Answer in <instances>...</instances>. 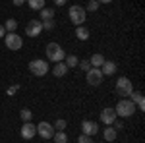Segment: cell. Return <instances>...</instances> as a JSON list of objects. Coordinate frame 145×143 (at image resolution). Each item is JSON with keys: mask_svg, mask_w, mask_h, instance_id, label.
<instances>
[{"mask_svg": "<svg viewBox=\"0 0 145 143\" xmlns=\"http://www.w3.org/2000/svg\"><path fill=\"white\" fill-rule=\"evenodd\" d=\"M130 97H132L130 101L134 103L137 108L145 110V99H143V93H141V91H132V95H130Z\"/></svg>", "mask_w": 145, "mask_h": 143, "instance_id": "obj_14", "label": "cell"}, {"mask_svg": "<svg viewBox=\"0 0 145 143\" xmlns=\"http://www.w3.org/2000/svg\"><path fill=\"white\" fill-rule=\"evenodd\" d=\"M16 91H18V85H14V87L8 89V95H16Z\"/></svg>", "mask_w": 145, "mask_h": 143, "instance_id": "obj_31", "label": "cell"}, {"mask_svg": "<svg viewBox=\"0 0 145 143\" xmlns=\"http://www.w3.org/2000/svg\"><path fill=\"white\" fill-rule=\"evenodd\" d=\"M43 23V29H46V31H52L54 29V22L52 20H46V22H41Z\"/></svg>", "mask_w": 145, "mask_h": 143, "instance_id": "obj_27", "label": "cell"}, {"mask_svg": "<svg viewBox=\"0 0 145 143\" xmlns=\"http://www.w3.org/2000/svg\"><path fill=\"white\" fill-rule=\"evenodd\" d=\"M46 56H48V60H50V62H64V58H66V52H64V48H62V46H60V44L58 43H54V41H52V43H48L46 44Z\"/></svg>", "mask_w": 145, "mask_h": 143, "instance_id": "obj_1", "label": "cell"}, {"mask_svg": "<svg viewBox=\"0 0 145 143\" xmlns=\"http://www.w3.org/2000/svg\"><path fill=\"white\" fill-rule=\"evenodd\" d=\"M20 135H22L23 139H33L35 135H37V126L31 124V122H23L22 130H20Z\"/></svg>", "mask_w": 145, "mask_h": 143, "instance_id": "obj_10", "label": "cell"}, {"mask_svg": "<svg viewBox=\"0 0 145 143\" xmlns=\"http://www.w3.org/2000/svg\"><path fill=\"white\" fill-rule=\"evenodd\" d=\"M97 2H99V4H110L112 0H97Z\"/></svg>", "mask_w": 145, "mask_h": 143, "instance_id": "obj_34", "label": "cell"}, {"mask_svg": "<svg viewBox=\"0 0 145 143\" xmlns=\"http://www.w3.org/2000/svg\"><path fill=\"white\" fill-rule=\"evenodd\" d=\"M66 2H68V0H54V4H56V6H64Z\"/></svg>", "mask_w": 145, "mask_h": 143, "instance_id": "obj_32", "label": "cell"}, {"mask_svg": "<svg viewBox=\"0 0 145 143\" xmlns=\"http://www.w3.org/2000/svg\"><path fill=\"white\" fill-rule=\"evenodd\" d=\"M114 110H116V116L130 118V116H134V112H135V104L130 99H122V101H118V104H116Z\"/></svg>", "mask_w": 145, "mask_h": 143, "instance_id": "obj_2", "label": "cell"}, {"mask_svg": "<svg viewBox=\"0 0 145 143\" xmlns=\"http://www.w3.org/2000/svg\"><path fill=\"white\" fill-rule=\"evenodd\" d=\"M29 72L37 77H43L46 76L50 70H48V62L46 60H41V58H37V60H31L29 62Z\"/></svg>", "mask_w": 145, "mask_h": 143, "instance_id": "obj_3", "label": "cell"}, {"mask_svg": "<svg viewBox=\"0 0 145 143\" xmlns=\"http://www.w3.org/2000/svg\"><path fill=\"white\" fill-rule=\"evenodd\" d=\"M116 118H118V116H116V110L114 108H108V106H106V108L101 110V120H103V124L112 126V124L116 122Z\"/></svg>", "mask_w": 145, "mask_h": 143, "instance_id": "obj_11", "label": "cell"}, {"mask_svg": "<svg viewBox=\"0 0 145 143\" xmlns=\"http://www.w3.org/2000/svg\"><path fill=\"white\" fill-rule=\"evenodd\" d=\"M91 143H93V141H91Z\"/></svg>", "mask_w": 145, "mask_h": 143, "instance_id": "obj_35", "label": "cell"}, {"mask_svg": "<svg viewBox=\"0 0 145 143\" xmlns=\"http://www.w3.org/2000/svg\"><path fill=\"white\" fill-rule=\"evenodd\" d=\"M4 29H6L8 33H16V29H18V22H16L14 18L6 20V23H4Z\"/></svg>", "mask_w": 145, "mask_h": 143, "instance_id": "obj_20", "label": "cell"}, {"mask_svg": "<svg viewBox=\"0 0 145 143\" xmlns=\"http://www.w3.org/2000/svg\"><path fill=\"white\" fill-rule=\"evenodd\" d=\"M99 6H101V4L97 2V0H91L89 4H87V12H97V10H99Z\"/></svg>", "mask_w": 145, "mask_h": 143, "instance_id": "obj_26", "label": "cell"}, {"mask_svg": "<svg viewBox=\"0 0 145 143\" xmlns=\"http://www.w3.org/2000/svg\"><path fill=\"white\" fill-rule=\"evenodd\" d=\"M39 12H41V22L52 20V18H54V14H56V10H52V8H43V10H39Z\"/></svg>", "mask_w": 145, "mask_h": 143, "instance_id": "obj_19", "label": "cell"}, {"mask_svg": "<svg viewBox=\"0 0 145 143\" xmlns=\"http://www.w3.org/2000/svg\"><path fill=\"white\" fill-rule=\"evenodd\" d=\"M132 91H134V83L130 81V77H118V81H116V93L126 99V97L132 95Z\"/></svg>", "mask_w": 145, "mask_h": 143, "instance_id": "obj_5", "label": "cell"}, {"mask_svg": "<svg viewBox=\"0 0 145 143\" xmlns=\"http://www.w3.org/2000/svg\"><path fill=\"white\" fill-rule=\"evenodd\" d=\"M81 133L93 137L95 133H99V124L97 122H91V120H83L81 122Z\"/></svg>", "mask_w": 145, "mask_h": 143, "instance_id": "obj_12", "label": "cell"}, {"mask_svg": "<svg viewBox=\"0 0 145 143\" xmlns=\"http://www.w3.org/2000/svg\"><path fill=\"white\" fill-rule=\"evenodd\" d=\"M103 137H105L106 141H114V139L118 137V130H114L112 126H106V128L103 130Z\"/></svg>", "mask_w": 145, "mask_h": 143, "instance_id": "obj_16", "label": "cell"}, {"mask_svg": "<svg viewBox=\"0 0 145 143\" xmlns=\"http://www.w3.org/2000/svg\"><path fill=\"white\" fill-rule=\"evenodd\" d=\"M78 143H91V135H85V133H81L78 137Z\"/></svg>", "mask_w": 145, "mask_h": 143, "instance_id": "obj_29", "label": "cell"}, {"mask_svg": "<svg viewBox=\"0 0 145 143\" xmlns=\"http://www.w3.org/2000/svg\"><path fill=\"white\" fill-rule=\"evenodd\" d=\"M103 62H105V56L99 54V52H97V54H93V56H91V60H89L91 68H101V66H103Z\"/></svg>", "mask_w": 145, "mask_h": 143, "instance_id": "obj_18", "label": "cell"}, {"mask_svg": "<svg viewBox=\"0 0 145 143\" xmlns=\"http://www.w3.org/2000/svg\"><path fill=\"white\" fill-rule=\"evenodd\" d=\"M52 139H54V143H68V135L64 132H54Z\"/></svg>", "mask_w": 145, "mask_h": 143, "instance_id": "obj_24", "label": "cell"}, {"mask_svg": "<svg viewBox=\"0 0 145 143\" xmlns=\"http://www.w3.org/2000/svg\"><path fill=\"white\" fill-rule=\"evenodd\" d=\"M52 74H54V77H64L68 74V66L64 62H56L54 68H52Z\"/></svg>", "mask_w": 145, "mask_h": 143, "instance_id": "obj_15", "label": "cell"}, {"mask_svg": "<svg viewBox=\"0 0 145 143\" xmlns=\"http://www.w3.org/2000/svg\"><path fill=\"white\" fill-rule=\"evenodd\" d=\"M89 29H87V27H85V25H78V27H76V37H78L79 41H87V39H89Z\"/></svg>", "mask_w": 145, "mask_h": 143, "instance_id": "obj_17", "label": "cell"}, {"mask_svg": "<svg viewBox=\"0 0 145 143\" xmlns=\"http://www.w3.org/2000/svg\"><path fill=\"white\" fill-rule=\"evenodd\" d=\"M20 116H22V120H23V122H31V118H33V112H31L29 108H22Z\"/></svg>", "mask_w": 145, "mask_h": 143, "instance_id": "obj_25", "label": "cell"}, {"mask_svg": "<svg viewBox=\"0 0 145 143\" xmlns=\"http://www.w3.org/2000/svg\"><path fill=\"white\" fill-rule=\"evenodd\" d=\"M37 133H39L43 139H52L54 128H52V124H48V122H41V124H37Z\"/></svg>", "mask_w": 145, "mask_h": 143, "instance_id": "obj_9", "label": "cell"}, {"mask_svg": "<svg viewBox=\"0 0 145 143\" xmlns=\"http://www.w3.org/2000/svg\"><path fill=\"white\" fill-rule=\"evenodd\" d=\"M68 16H70L72 23H76V25H83L85 20H87V12H85V8H81V6H78V4H74V6L70 8Z\"/></svg>", "mask_w": 145, "mask_h": 143, "instance_id": "obj_4", "label": "cell"}, {"mask_svg": "<svg viewBox=\"0 0 145 143\" xmlns=\"http://www.w3.org/2000/svg\"><path fill=\"white\" fill-rule=\"evenodd\" d=\"M27 4H29V8L35 10V12H39V10L45 8V0H27Z\"/></svg>", "mask_w": 145, "mask_h": 143, "instance_id": "obj_22", "label": "cell"}, {"mask_svg": "<svg viewBox=\"0 0 145 143\" xmlns=\"http://www.w3.org/2000/svg\"><path fill=\"white\" fill-rule=\"evenodd\" d=\"M66 126H68V122H66V120H62V118H58V120L52 124L54 132H64V130H66Z\"/></svg>", "mask_w": 145, "mask_h": 143, "instance_id": "obj_23", "label": "cell"}, {"mask_svg": "<svg viewBox=\"0 0 145 143\" xmlns=\"http://www.w3.org/2000/svg\"><path fill=\"white\" fill-rule=\"evenodd\" d=\"M4 44H6L10 50H20L23 46V39L18 33H6L4 35Z\"/></svg>", "mask_w": 145, "mask_h": 143, "instance_id": "obj_6", "label": "cell"}, {"mask_svg": "<svg viewBox=\"0 0 145 143\" xmlns=\"http://www.w3.org/2000/svg\"><path fill=\"white\" fill-rule=\"evenodd\" d=\"M116 70H118V64H116L114 60H105V62H103V66H101L103 76H114V74H116Z\"/></svg>", "mask_w": 145, "mask_h": 143, "instance_id": "obj_13", "label": "cell"}, {"mask_svg": "<svg viewBox=\"0 0 145 143\" xmlns=\"http://www.w3.org/2000/svg\"><path fill=\"white\" fill-rule=\"evenodd\" d=\"M78 62H79V58L76 54H70V56L64 58V64L68 66V70H70V68H76V66H78Z\"/></svg>", "mask_w": 145, "mask_h": 143, "instance_id": "obj_21", "label": "cell"}, {"mask_svg": "<svg viewBox=\"0 0 145 143\" xmlns=\"http://www.w3.org/2000/svg\"><path fill=\"white\" fill-rule=\"evenodd\" d=\"M4 35H6V29H4V25H0V39H4Z\"/></svg>", "mask_w": 145, "mask_h": 143, "instance_id": "obj_33", "label": "cell"}, {"mask_svg": "<svg viewBox=\"0 0 145 143\" xmlns=\"http://www.w3.org/2000/svg\"><path fill=\"white\" fill-rule=\"evenodd\" d=\"M85 79H87V83L93 85V87L101 85L103 83V72H101V68H89L85 72Z\"/></svg>", "mask_w": 145, "mask_h": 143, "instance_id": "obj_7", "label": "cell"}, {"mask_svg": "<svg viewBox=\"0 0 145 143\" xmlns=\"http://www.w3.org/2000/svg\"><path fill=\"white\" fill-rule=\"evenodd\" d=\"M41 31H43L41 20H31V22L27 23V27H25V35H27V37H39Z\"/></svg>", "mask_w": 145, "mask_h": 143, "instance_id": "obj_8", "label": "cell"}, {"mask_svg": "<svg viewBox=\"0 0 145 143\" xmlns=\"http://www.w3.org/2000/svg\"><path fill=\"white\" fill-rule=\"evenodd\" d=\"M78 66L81 68L83 72H87V70L91 68V64H89V60H79V62H78Z\"/></svg>", "mask_w": 145, "mask_h": 143, "instance_id": "obj_28", "label": "cell"}, {"mask_svg": "<svg viewBox=\"0 0 145 143\" xmlns=\"http://www.w3.org/2000/svg\"><path fill=\"white\" fill-rule=\"evenodd\" d=\"M12 2H14V6H23L27 0H12Z\"/></svg>", "mask_w": 145, "mask_h": 143, "instance_id": "obj_30", "label": "cell"}]
</instances>
